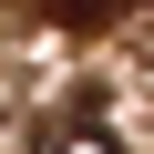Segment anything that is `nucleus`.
Segmentation results:
<instances>
[{"label":"nucleus","mask_w":154,"mask_h":154,"mask_svg":"<svg viewBox=\"0 0 154 154\" xmlns=\"http://www.w3.org/2000/svg\"><path fill=\"white\" fill-rule=\"evenodd\" d=\"M31 154H123V134H113V123L93 113V93H82V103H62V113H41Z\"/></svg>","instance_id":"obj_1"},{"label":"nucleus","mask_w":154,"mask_h":154,"mask_svg":"<svg viewBox=\"0 0 154 154\" xmlns=\"http://www.w3.org/2000/svg\"><path fill=\"white\" fill-rule=\"evenodd\" d=\"M123 11H134V0H51V21H62V31H113Z\"/></svg>","instance_id":"obj_2"}]
</instances>
